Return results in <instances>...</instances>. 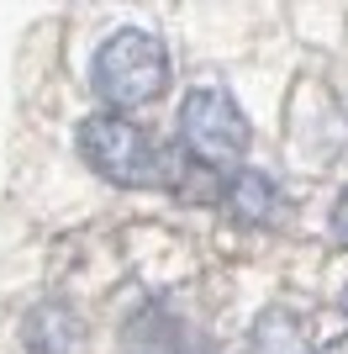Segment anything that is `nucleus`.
Instances as JSON below:
<instances>
[{
  "label": "nucleus",
  "mask_w": 348,
  "mask_h": 354,
  "mask_svg": "<svg viewBox=\"0 0 348 354\" xmlns=\"http://www.w3.org/2000/svg\"><path fill=\"white\" fill-rule=\"evenodd\" d=\"M180 133H185L190 153L206 159V164H238L248 153V122H243V111H238V101L217 85L185 95V106H180Z\"/></svg>",
  "instance_id": "7ed1b4c3"
},
{
  "label": "nucleus",
  "mask_w": 348,
  "mask_h": 354,
  "mask_svg": "<svg viewBox=\"0 0 348 354\" xmlns=\"http://www.w3.org/2000/svg\"><path fill=\"white\" fill-rule=\"evenodd\" d=\"M343 312H348V286H343Z\"/></svg>",
  "instance_id": "1a4fd4ad"
},
{
  "label": "nucleus",
  "mask_w": 348,
  "mask_h": 354,
  "mask_svg": "<svg viewBox=\"0 0 348 354\" xmlns=\"http://www.w3.org/2000/svg\"><path fill=\"white\" fill-rule=\"evenodd\" d=\"M79 153L95 175H106L111 185H164L169 169H164L159 143L137 127V122L101 111V117L79 122Z\"/></svg>",
  "instance_id": "f03ea898"
},
{
  "label": "nucleus",
  "mask_w": 348,
  "mask_h": 354,
  "mask_svg": "<svg viewBox=\"0 0 348 354\" xmlns=\"http://www.w3.org/2000/svg\"><path fill=\"white\" fill-rule=\"evenodd\" d=\"M27 354H85V323L69 307H37L27 317Z\"/></svg>",
  "instance_id": "20e7f679"
},
{
  "label": "nucleus",
  "mask_w": 348,
  "mask_h": 354,
  "mask_svg": "<svg viewBox=\"0 0 348 354\" xmlns=\"http://www.w3.org/2000/svg\"><path fill=\"white\" fill-rule=\"evenodd\" d=\"M227 207H232V217H243V222H275L280 196H275V185H269L264 169H238L232 185H227Z\"/></svg>",
  "instance_id": "423d86ee"
},
{
  "label": "nucleus",
  "mask_w": 348,
  "mask_h": 354,
  "mask_svg": "<svg viewBox=\"0 0 348 354\" xmlns=\"http://www.w3.org/2000/svg\"><path fill=\"white\" fill-rule=\"evenodd\" d=\"M333 233H338V238L348 243V191L338 196V207H333Z\"/></svg>",
  "instance_id": "0eeeda50"
},
{
  "label": "nucleus",
  "mask_w": 348,
  "mask_h": 354,
  "mask_svg": "<svg viewBox=\"0 0 348 354\" xmlns=\"http://www.w3.org/2000/svg\"><path fill=\"white\" fill-rule=\"evenodd\" d=\"M169 85V53L153 32L122 27L111 32L95 53V95H101L111 111H132V106H148L153 95H164Z\"/></svg>",
  "instance_id": "f257e3e1"
},
{
  "label": "nucleus",
  "mask_w": 348,
  "mask_h": 354,
  "mask_svg": "<svg viewBox=\"0 0 348 354\" xmlns=\"http://www.w3.org/2000/svg\"><path fill=\"white\" fill-rule=\"evenodd\" d=\"M253 354H317L306 344V328L290 307H264L253 323Z\"/></svg>",
  "instance_id": "39448f33"
},
{
  "label": "nucleus",
  "mask_w": 348,
  "mask_h": 354,
  "mask_svg": "<svg viewBox=\"0 0 348 354\" xmlns=\"http://www.w3.org/2000/svg\"><path fill=\"white\" fill-rule=\"evenodd\" d=\"M322 354H348V333H343V339H333V344H322Z\"/></svg>",
  "instance_id": "6e6552de"
}]
</instances>
